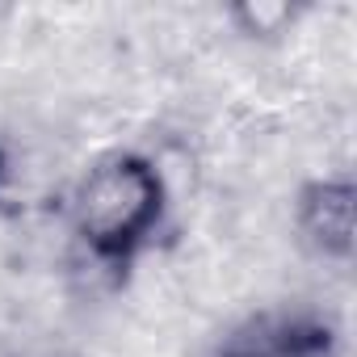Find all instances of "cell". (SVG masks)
<instances>
[{
    "label": "cell",
    "mask_w": 357,
    "mask_h": 357,
    "mask_svg": "<svg viewBox=\"0 0 357 357\" xmlns=\"http://www.w3.org/2000/svg\"><path fill=\"white\" fill-rule=\"evenodd\" d=\"M298 223L319 252L349 257V248H353V185L349 181H315L303 194Z\"/></svg>",
    "instance_id": "7a4b0ae2"
},
{
    "label": "cell",
    "mask_w": 357,
    "mask_h": 357,
    "mask_svg": "<svg viewBox=\"0 0 357 357\" xmlns=\"http://www.w3.org/2000/svg\"><path fill=\"white\" fill-rule=\"evenodd\" d=\"M328 332L298 319H252L244 324L219 357H324Z\"/></svg>",
    "instance_id": "3957f363"
},
{
    "label": "cell",
    "mask_w": 357,
    "mask_h": 357,
    "mask_svg": "<svg viewBox=\"0 0 357 357\" xmlns=\"http://www.w3.org/2000/svg\"><path fill=\"white\" fill-rule=\"evenodd\" d=\"M160 219V176L139 155H105L76 194V227L101 257L130 252Z\"/></svg>",
    "instance_id": "6da1fadb"
}]
</instances>
